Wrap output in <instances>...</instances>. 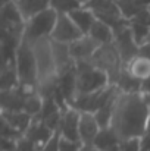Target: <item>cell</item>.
Masks as SVG:
<instances>
[{"label": "cell", "instance_id": "10", "mask_svg": "<svg viewBox=\"0 0 150 151\" xmlns=\"http://www.w3.org/2000/svg\"><path fill=\"white\" fill-rule=\"evenodd\" d=\"M80 116H81V111H78L77 109L71 106L62 111V119L57 129L62 138L81 142L80 141Z\"/></svg>", "mask_w": 150, "mask_h": 151}, {"label": "cell", "instance_id": "1", "mask_svg": "<svg viewBox=\"0 0 150 151\" xmlns=\"http://www.w3.org/2000/svg\"><path fill=\"white\" fill-rule=\"evenodd\" d=\"M149 106L150 103L143 93H118L110 128L121 141L141 138L146 134L149 122Z\"/></svg>", "mask_w": 150, "mask_h": 151}, {"label": "cell", "instance_id": "32", "mask_svg": "<svg viewBox=\"0 0 150 151\" xmlns=\"http://www.w3.org/2000/svg\"><path fill=\"white\" fill-rule=\"evenodd\" d=\"M141 9H149L150 7V0H134Z\"/></svg>", "mask_w": 150, "mask_h": 151}, {"label": "cell", "instance_id": "11", "mask_svg": "<svg viewBox=\"0 0 150 151\" xmlns=\"http://www.w3.org/2000/svg\"><path fill=\"white\" fill-rule=\"evenodd\" d=\"M99 47L100 46L90 35H83L81 38L69 44V51L75 62H90Z\"/></svg>", "mask_w": 150, "mask_h": 151}, {"label": "cell", "instance_id": "28", "mask_svg": "<svg viewBox=\"0 0 150 151\" xmlns=\"http://www.w3.org/2000/svg\"><path fill=\"white\" fill-rule=\"evenodd\" d=\"M84 145L81 142L77 141H69L60 137V142H59V151H83Z\"/></svg>", "mask_w": 150, "mask_h": 151}, {"label": "cell", "instance_id": "20", "mask_svg": "<svg viewBox=\"0 0 150 151\" xmlns=\"http://www.w3.org/2000/svg\"><path fill=\"white\" fill-rule=\"evenodd\" d=\"M88 35L99 44V46H104V44H112L115 40V31L110 25H107L106 22L96 19V22L93 24Z\"/></svg>", "mask_w": 150, "mask_h": 151}, {"label": "cell", "instance_id": "23", "mask_svg": "<svg viewBox=\"0 0 150 151\" xmlns=\"http://www.w3.org/2000/svg\"><path fill=\"white\" fill-rule=\"evenodd\" d=\"M125 68L138 79L144 81L150 76V59L144 56H137L136 59H133L130 63L125 65Z\"/></svg>", "mask_w": 150, "mask_h": 151}, {"label": "cell", "instance_id": "25", "mask_svg": "<svg viewBox=\"0 0 150 151\" xmlns=\"http://www.w3.org/2000/svg\"><path fill=\"white\" fill-rule=\"evenodd\" d=\"M80 0H50V7L57 13H71L72 10L81 7Z\"/></svg>", "mask_w": 150, "mask_h": 151}, {"label": "cell", "instance_id": "36", "mask_svg": "<svg viewBox=\"0 0 150 151\" xmlns=\"http://www.w3.org/2000/svg\"><path fill=\"white\" fill-rule=\"evenodd\" d=\"M149 12H150V7H149Z\"/></svg>", "mask_w": 150, "mask_h": 151}, {"label": "cell", "instance_id": "30", "mask_svg": "<svg viewBox=\"0 0 150 151\" xmlns=\"http://www.w3.org/2000/svg\"><path fill=\"white\" fill-rule=\"evenodd\" d=\"M59 142H60V134L54 132L51 138L41 147V151H59Z\"/></svg>", "mask_w": 150, "mask_h": 151}, {"label": "cell", "instance_id": "26", "mask_svg": "<svg viewBox=\"0 0 150 151\" xmlns=\"http://www.w3.org/2000/svg\"><path fill=\"white\" fill-rule=\"evenodd\" d=\"M24 135L19 132V131H16L15 128H12L6 120H3L1 119V138H7V139H15V141H18V139H21Z\"/></svg>", "mask_w": 150, "mask_h": 151}, {"label": "cell", "instance_id": "4", "mask_svg": "<svg viewBox=\"0 0 150 151\" xmlns=\"http://www.w3.org/2000/svg\"><path fill=\"white\" fill-rule=\"evenodd\" d=\"M57 15L59 13L50 7L47 10L38 13L37 16L31 18L30 21H27L22 38H25L30 43H36L43 38H50L57 21Z\"/></svg>", "mask_w": 150, "mask_h": 151}, {"label": "cell", "instance_id": "34", "mask_svg": "<svg viewBox=\"0 0 150 151\" xmlns=\"http://www.w3.org/2000/svg\"><path fill=\"white\" fill-rule=\"evenodd\" d=\"M146 134L150 135V106H149V122H147V131H146Z\"/></svg>", "mask_w": 150, "mask_h": 151}, {"label": "cell", "instance_id": "19", "mask_svg": "<svg viewBox=\"0 0 150 151\" xmlns=\"http://www.w3.org/2000/svg\"><path fill=\"white\" fill-rule=\"evenodd\" d=\"M68 15H69V18L74 21V24L78 27V29H80L84 35H88V32H90L93 24H94L96 19H97L96 15H94L88 7H86V6H81V7L72 10V12L68 13Z\"/></svg>", "mask_w": 150, "mask_h": 151}, {"label": "cell", "instance_id": "27", "mask_svg": "<svg viewBox=\"0 0 150 151\" xmlns=\"http://www.w3.org/2000/svg\"><path fill=\"white\" fill-rule=\"evenodd\" d=\"M118 151H141V138L124 139L119 142Z\"/></svg>", "mask_w": 150, "mask_h": 151}, {"label": "cell", "instance_id": "15", "mask_svg": "<svg viewBox=\"0 0 150 151\" xmlns=\"http://www.w3.org/2000/svg\"><path fill=\"white\" fill-rule=\"evenodd\" d=\"M53 134H54V132L46 126V123H44L40 117H34L31 126L28 128V131L25 132L24 137H27L30 141H33L36 145H38V147L41 148L50 138H51Z\"/></svg>", "mask_w": 150, "mask_h": 151}, {"label": "cell", "instance_id": "29", "mask_svg": "<svg viewBox=\"0 0 150 151\" xmlns=\"http://www.w3.org/2000/svg\"><path fill=\"white\" fill-rule=\"evenodd\" d=\"M15 151H41L38 145H36L33 141H30L27 137H22L18 144H16V150Z\"/></svg>", "mask_w": 150, "mask_h": 151}, {"label": "cell", "instance_id": "16", "mask_svg": "<svg viewBox=\"0 0 150 151\" xmlns=\"http://www.w3.org/2000/svg\"><path fill=\"white\" fill-rule=\"evenodd\" d=\"M115 87L119 93H125V94H137V93H141V87H143V81L136 78L125 66L122 68L116 82H115Z\"/></svg>", "mask_w": 150, "mask_h": 151}, {"label": "cell", "instance_id": "17", "mask_svg": "<svg viewBox=\"0 0 150 151\" xmlns=\"http://www.w3.org/2000/svg\"><path fill=\"white\" fill-rule=\"evenodd\" d=\"M16 7L19 9L24 21H30L38 13L50 9V0H13Z\"/></svg>", "mask_w": 150, "mask_h": 151}, {"label": "cell", "instance_id": "22", "mask_svg": "<svg viewBox=\"0 0 150 151\" xmlns=\"http://www.w3.org/2000/svg\"><path fill=\"white\" fill-rule=\"evenodd\" d=\"M119 142H121V139L118 138L115 131L109 126V128L100 129V132L97 134V137L93 142V147L103 151H118Z\"/></svg>", "mask_w": 150, "mask_h": 151}, {"label": "cell", "instance_id": "24", "mask_svg": "<svg viewBox=\"0 0 150 151\" xmlns=\"http://www.w3.org/2000/svg\"><path fill=\"white\" fill-rule=\"evenodd\" d=\"M43 106H44V100H43V97L37 93V90H36V91H30L28 96H27V99H25L24 111L28 113L30 116L36 117V116H38V114L41 113Z\"/></svg>", "mask_w": 150, "mask_h": 151}, {"label": "cell", "instance_id": "21", "mask_svg": "<svg viewBox=\"0 0 150 151\" xmlns=\"http://www.w3.org/2000/svg\"><path fill=\"white\" fill-rule=\"evenodd\" d=\"M1 119L6 120L12 128L19 131L22 135H25V132L31 126L34 117L25 111H1Z\"/></svg>", "mask_w": 150, "mask_h": 151}, {"label": "cell", "instance_id": "14", "mask_svg": "<svg viewBox=\"0 0 150 151\" xmlns=\"http://www.w3.org/2000/svg\"><path fill=\"white\" fill-rule=\"evenodd\" d=\"M28 93L30 90L22 87L1 91V111H24V104Z\"/></svg>", "mask_w": 150, "mask_h": 151}, {"label": "cell", "instance_id": "6", "mask_svg": "<svg viewBox=\"0 0 150 151\" xmlns=\"http://www.w3.org/2000/svg\"><path fill=\"white\" fill-rule=\"evenodd\" d=\"M86 7H88L96 18L106 22L107 25H110L113 29H116L118 27L130 22L128 19L124 18V15L121 13V9L116 3V0H90L87 4H84Z\"/></svg>", "mask_w": 150, "mask_h": 151}, {"label": "cell", "instance_id": "9", "mask_svg": "<svg viewBox=\"0 0 150 151\" xmlns=\"http://www.w3.org/2000/svg\"><path fill=\"white\" fill-rule=\"evenodd\" d=\"M83 35L84 34L78 29V27L74 24V21L69 18L68 13H59L53 34L50 38L53 41H57V43L71 44V43L77 41L78 38H81Z\"/></svg>", "mask_w": 150, "mask_h": 151}, {"label": "cell", "instance_id": "12", "mask_svg": "<svg viewBox=\"0 0 150 151\" xmlns=\"http://www.w3.org/2000/svg\"><path fill=\"white\" fill-rule=\"evenodd\" d=\"M100 129L101 128H100L94 113L81 111V116H80V141L84 147L93 145Z\"/></svg>", "mask_w": 150, "mask_h": 151}, {"label": "cell", "instance_id": "35", "mask_svg": "<svg viewBox=\"0 0 150 151\" xmlns=\"http://www.w3.org/2000/svg\"><path fill=\"white\" fill-rule=\"evenodd\" d=\"M88 1H90V0H80V3H81V4H83V6H84V4H87V3H88Z\"/></svg>", "mask_w": 150, "mask_h": 151}, {"label": "cell", "instance_id": "31", "mask_svg": "<svg viewBox=\"0 0 150 151\" xmlns=\"http://www.w3.org/2000/svg\"><path fill=\"white\" fill-rule=\"evenodd\" d=\"M140 56H144L150 59V43H144L140 46Z\"/></svg>", "mask_w": 150, "mask_h": 151}, {"label": "cell", "instance_id": "13", "mask_svg": "<svg viewBox=\"0 0 150 151\" xmlns=\"http://www.w3.org/2000/svg\"><path fill=\"white\" fill-rule=\"evenodd\" d=\"M51 50H53V57H54V63H56L57 76L68 70H72L75 68V60L71 56L69 44H63V43H57V41L51 40Z\"/></svg>", "mask_w": 150, "mask_h": 151}, {"label": "cell", "instance_id": "3", "mask_svg": "<svg viewBox=\"0 0 150 151\" xmlns=\"http://www.w3.org/2000/svg\"><path fill=\"white\" fill-rule=\"evenodd\" d=\"M77 94H93L112 85L109 76L91 62H75Z\"/></svg>", "mask_w": 150, "mask_h": 151}, {"label": "cell", "instance_id": "7", "mask_svg": "<svg viewBox=\"0 0 150 151\" xmlns=\"http://www.w3.org/2000/svg\"><path fill=\"white\" fill-rule=\"evenodd\" d=\"M33 49L36 54V60H37V68H38V82L57 76L56 63H54L53 50H51V40L50 38L38 40L33 43Z\"/></svg>", "mask_w": 150, "mask_h": 151}, {"label": "cell", "instance_id": "2", "mask_svg": "<svg viewBox=\"0 0 150 151\" xmlns=\"http://www.w3.org/2000/svg\"><path fill=\"white\" fill-rule=\"evenodd\" d=\"M15 65L19 76L21 87L30 91H36L38 85V68L33 49V43L25 38L21 40L18 49L15 51Z\"/></svg>", "mask_w": 150, "mask_h": 151}, {"label": "cell", "instance_id": "8", "mask_svg": "<svg viewBox=\"0 0 150 151\" xmlns=\"http://www.w3.org/2000/svg\"><path fill=\"white\" fill-rule=\"evenodd\" d=\"M115 31V40L113 44L118 49V53L124 62V66L127 63H130L133 59H136L140 54V46L137 44V41L134 40V35L131 32V27L130 22L118 27Z\"/></svg>", "mask_w": 150, "mask_h": 151}, {"label": "cell", "instance_id": "33", "mask_svg": "<svg viewBox=\"0 0 150 151\" xmlns=\"http://www.w3.org/2000/svg\"><path fill=\"white\" fill-rule=\"evenodd\" d=\"M83 151H103V150H99V148H96V147H93V145H90V147H84Z\"/></svg>", "mask_w": 150, "mask_h": 151}, {"label": "cell", "instance_id": "5", "mask_svg": "<svg viewBox=\"0 0 150 151\" xmlns=\"http://www.w3.org/2000/svg\"><path fill=\"white\" fill-rule=\"evenodd\" d=\"M97 69L103 70L107 76L112 85H115L122 68H124V62L118 53V49L115 47V44H104L100 46L99 50L96 51V54L93 56V59L90 60Z\"/></svg>", "mask_w": 150, "mask_h": 151}, {"label": "cell", "instance_id": "18", "mask_svg": "<svg viewBox=\"0 0 150 151\" xmlns=\"http://www.w3.org/2000/svg\"><path fill=\"white\" fill-rule=\"evenodd\" d=\"M18 87H21V82H19L15 59L3 62L1 75H0V88H1V91H9V90H13V88H18Z\"/></svg>", "mask_w": 150, "mask_h": 151}]
</instances>
